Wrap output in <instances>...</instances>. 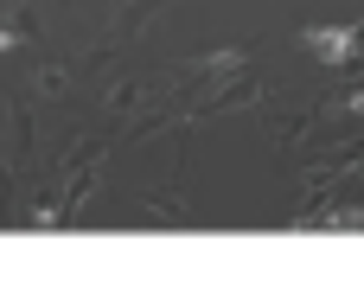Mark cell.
<instances>
[{
	"label": "cell",
	"instance_id": "6da1fadb",
	"mask_svg": "<svg viewBox=\"0 0 364 294\" xmlns=\"http://www.w3.org/2000/svg\"><path fill=\"white\" fill-rule=\"evenodd\" d=\"M307 51L326 64V70H358L364 64V26H307Z\"/></svg>",
	"mask_w": 364,
	"mask_h": 294
}]
</instances>
